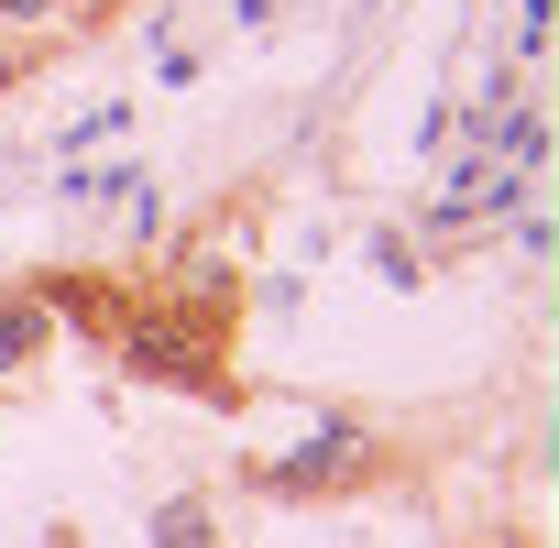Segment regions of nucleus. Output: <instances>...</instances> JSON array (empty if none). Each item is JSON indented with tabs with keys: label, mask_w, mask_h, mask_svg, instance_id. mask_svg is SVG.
I'll return each instance as SVG.
<instances>
[{
	"label": "nucleus",
	"mask_w": 559,
	"mask_h": 548,
	"mask_svg": "<svg viewBox=\"0 0 559 548\" xmlns=\"http://www.w3.org/2000/svg\"><path fill=\"white\" fill-rule=\"evenodd\" d=\"M45 330H56V308H45V297H12V308H0V362L45 352Z\"/></svg>",
	"instance_id": "2"
},
{
	"label": "nucleus",
	"mask_w": 559,
	"mask_h": 548,
	"mask_svg": "<svg viewBox=\"0 0 559 548\" xmlns=\"http://www.w3.org/2000/svg\"><path fill=\"white\" fill-rule=\"evenodd\" d=\"M352 472H362V439L330 428V439H308L297 461H263V493H319V483H352Z\"/></svg>",
	"instance_id": "1"
},
{
	"label": "nucleus",
	"mask_w": 559,
	"mask_h": 548,
	"mask_svg": "<svg viewBox=\"0 0 559 548\" xmlns=\"http://www.w3.org/2000/svg\"><path fill=\"white\" fill-rule=\"evenodd\" d=\"M0 23H67V0H0Z\"/></svg>",
	"instance_id": "4"
},
{
	"label": "nucleus",
	"mask_w": 559,
	"mask_h": 548,
	"mask_svg": "<svg viewBox=\"0 0 559 548\" xmlns=\"http://www.w3.org/2000/svg\"><path fill=\"white\" fill-rule=\"evenodd\" d=\"M154 548H209V504H165L154 515Z\"/></svg>",
	"instance_id": "3"
}]
</instances>
